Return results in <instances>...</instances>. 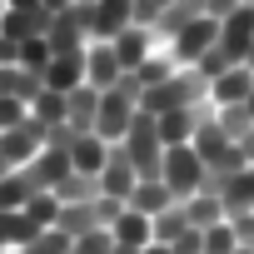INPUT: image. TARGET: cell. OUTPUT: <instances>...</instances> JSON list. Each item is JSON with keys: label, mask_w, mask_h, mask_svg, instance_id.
<instances>
[{"label": "cell", "mask_w": 254, "mask_h": 254, "mask_svg": "<svg viewBox=\"0 0 254 254\" xmlns=\"http://www.w3.org/2000/svg\"><path fill=\"white\" fill-rule=\"evenodd\" d=\"M5 5H10V10H40L45 0H5Z\"/></svg>", "instance_id": "obj_34"}, {"label": "cell", "mask_w": 254, "mask_h": 254, "mask_svg": "<svg viewBox=\"0 0 254 254\" xmlns=\"http://www.w3.org/2000/svg\"><path fill=\"white\" fill-rule=\"evenodd\" d=\"M40 150H45V125H35V120L15 125V130H0V160L10 170H25Z\"/></svg>", "instance_id": "obj_4"}, {"label": "cell", "mask_w": 254, "mask_h": 254, "mask_svg": "<svg viewBox=\"0 0 254 254\" xmlns=\"http://www.w3.org/2000/svg\"><path fill=\"white\" fill-rule=\"evenodd\" d=\"M30 120L45 125V130H55V125H65V95L60 90H40L30 100Z\"/></svg>", "instance_id": "obj_19"}, {"label": "cell", "mask_w": 254, "mask_h": 254, "mask_svg": "<svg viewBox=\"0 0 254 254\" xmlns=\"http://www.w3.org/2000/svg\"><path fill=\"white\" fill-rule=\"evenodd\" d=\"M70 170H75V165H70V155H65V150H55V145H45V150L25 165V175H30V185H35V190H55Z\"/></svg>", "instance_id": "obj_11"}, {"label": "cell", "mask_w": 254, "mask_h": 254, "mask_svg": "<svg viewBox=\"0 0 254 254\" xmlns=\"http://www.w3.org/2000/svg\"><path fill=\"white\" fill-rule=\"evenodd\" d=\"M70 244H75V239H70L65 229H55V224H50V229H40L30 244H20L15 254H70Z\"/></svg>", "instance_id": "obj_24"}, {"label": "cell", "mask_w": 254, "mask_h": 254, "mask_svg": "<svg viewBox=\"0 0 254 254\" xmlns=\"http://www.w3.org/2000/svg\"><path fill=\"white\" fill-rule=\"evenodd\" d=\"M170 254H204V239H199V229H185L175 244H165Z\"/></svg>", "instance_id": "obj_31"}, {"label": "cell", "mask_w": 254, "mask_h": 254, "mask_svg": "<svg viewBox=\"0 0 254 254\" xmlns=\"http://www.w3.org/2000/svg\"><path fill=\"white\" fill-rule=\"evenodd\" d=\"M105 160H110V145H105L95 130H85V135H75V140H70V165H75L80 175H90V180H95V175L105 170Z\"/></svg>", "instance_id": "obj_14"}, {"label": "cell", "mask_w": 254, "mask_h": 254, "mask_svg": "<svg viewBox=\"0 0 254 254\" xmlns=\"http://www.w3.org/2000/svg\"><path fill=\"white\" fill-rule=\"evenodd\" d=\"M110 234H115V244H125V249H150V244H155V219L125 204L120 219L110 224Z\"/></svg>", "instance_id": "obj_10"}, {"label": "cell", "mask_w": 254, "mask_h": 254, "mask_svg": "<svg viewBox=\"0 0 254 254\" xmlns=\"http://www.w3.org/2000/svg\"><path fill=\"white\" fill-rule=\"evenodd\" d=\"M70 254H75V249H70Z\"/></svg>", "instance_id": "obj_43"}, {"label": "cell", "mask_w": 254, "mask_h": 254, "mask_svg": "<svg viewBox=\"0 0 254 254\" xmlns=\"http://www.w3.org/2000/svg\"><path fill=\"white\" fill-rule=\"evenodd\" d=\"M239 5H244V0H204V15H209V20H229Z\"/></svg>", "instance_id": "obj_32"}, {"label": "cell", "mask_w": 254, "mask_h": 254, "mask_svg": "<svg viewBox=\"0 0 254 254\" xmlns=\"http://www.w3.org/2000/svg\"><path fill=\"white\" fill-rule=\"evenodd\" d=\"M120 75H125V65H120L115 45H110V40H90V45H85V85L110 90Z\"/></svg>", "instance_id": "obj_8"}, {"label": "cell", "mask_w": 254, "mask_h": 254, "mask_svg": "<svg viewBox=\"0 0 254 254\" xmlns=\"http://www.w3.org/2000/svg\"><path fill=\"white\" fill-rule=\"evenodd\" d=\"M199 239H204V254H234V249H239V239H234V224H229V219H224V224L199 229Z\"/></svg>", "instance_id": "obj_26"}, {"label": "cell", "mask_w": 254, "mask_h": 254, "mask_svg": "<svg viewBox=\"0 0 254 254\" xmlns=\"http://www.w3.org/2000/svg\"><path fill=\"white\" fill-rule=\"evenodd\" d=\"M135 180H140V175H135L130 155H125L120 145H110V160H105V170L95 175V190H100L105 199H120V204H125V199H130V190H135Z\"/></svg>", "instance_id": "obj_6"}, {"label": "cell", "mask_w": 254, "mask_h": 254, "mask_svg": "<svg viewBox=\"0 0 254 254\" xmlns=\"http://www.w3.org/2000/svg\"><path fill=\"white\" fill-rule=\"evenodd\" d=\"M214 40H219V20L199 15V20H190L185 30H175V35L165 40V50H170V60H175L180 70H194V65L214 50Z\"/></svg>", "instance_id": "obj_1"}, {"label": "cell", "mask_w": 254, "mask_h": 254, "mask_svg": "<svg viewBox=\"0 0 254 254\" xmlns=\"http://www.w3.org/2000/svg\"><path fill=\"white\" fill-rule=\"evenodd\" d=\"M204 160L194 155V145H170L165 150V165H160V180L170 185L175 199H190L194 190H204Z\"/></svg>", "instance_id": "obj_2"}, {"label": "cell", "mask_w": 254, "mask_h": 254, "mask_svg": "<svg viewBox=\"0 0 254 254\" xmlns=\"http://www.w3.org/2000/svg\"><path fill=\"white\" fill-rule=\"evenodd\" d=\"M55 60V50H50V40L45 35H30V40H20V55H15V65H25V70H35V75H45V65Z\"/></svg>", "instance_id": "obj_23"}, {"label": "cell", "mask_w": 254, "mask_h": 254, "mask_svg": "<svg viewBox=\"0 0 254 254\" xmlns=\"http://www.w3.org/2000/svg\"><path fill=\"white\" fill-rule=\"evenodd\" d=\"M140 254H170V249H165V244H150V249H140Z\"/></svg>", "instance_id": "obj_36"}, {"label": "cell", "mask_w": 254, "mask_h": 254, "mask_svg": "<svg viewBox=\"0 0 254 254\" xmlns=\"http://www.w3.org/2000/svg\"><path fill=\"white\" fill-rule=\"evenodd\" d=\"M0 254H10V249H0Z\"/></svg>", "instance_id": "obj_41"}, {"label": "cell", "mask_w": 254, "mask_h": 254, "mask_svg": "<svg viewBox=\"0 0 254 254\" xmlns=\"http://www.w3.org/2000/svg\"><path fill=\"white\" fill-rule=\"evenodd\" d=\"M25 214H30V224H35V229H50V224L60 219V199H55L50 190H35V194H30V204H25Z\"/></svg>", "instance_id": "obj_25"}, {"label": "cell", "mask_w": 254, "mask_h": 254, "mask_svg": "<svg viewBox=\"0 0 254 254\" xmlns=\"http://www.w3.org/2000/svg\"><path fill=\"white\" fill-rule=\"evenodd\" d=\"M165 10H170V0H135V25H145V30H155Z\"/></svg>", "instance_id": "obj_29"}, {"label": "cell", "mask_w": 254, "mask_h": 254, "mask_svg": "<svg viewBox=\"0 0 254 254\" xmlns=\"http://www.w3.org/2000/svg\"><path fill=\"white\" fill-rule=\"evenodd\" d=\"M185 229H194V224L185 219V204H180V199H175L170 209H160V214H155V244H175Z\"/></svg>", "instance_id": "obj_21"}, {"label": "cell", "mask_w": 254, "mask_h": 254, "mask_svg": "<svg viewBox=\"0 0 254 254\" xmlns=\"http://www.w3.org/2000/svg\"><path fill=\"white\" fill-rule=\"evenodd\" d=\"M50 194H55L60 204H80V199H95L100 190H95V180H90V175H80V170H70V175H65V180H60V185H55Z\"/></svg>", "instance_id": "obj_22"}, {"label": "cell", "mask_w": 254, "mask_h": 254, "mask_svg": "<svg viewBox=\"0 0 254 254\" xmlns=\"http://www.w3.org/2000/svg\"><path fill=\"white\" fill-rule=\"evenodd\" d=\"M229 224H234V239H239V244H254V209L229 214Z\"/></svg>", "instance_id": "obj_30"}, {"label": "cell", "mask_w": 254, "mask_h": 254, "mask_svg": "<svg viewBox=\"0 0 254 254\" xmlns=\"http://www.w3.org/2000/svg\"><path fill=\"white\" fill-rule=\"evenodd\" d=\"M95 110H100L95 85H80V90L65 95V125H75V130H95Z\"/></svg>", "instance_id": "obj_17"}, {"label": "cell", "mask_w": 254, "mask_h": 254, "mask_svg": "<svg viewBox=\"0 0 254 254\" xmlns=\"http://www.w3.org/2000/svg\"><path fill=\"white\" fill-rule=\"evenodd\" d=\"M5 175H10V165H5V160H0V180H5Z\"/></svg>", "instance_id": "obj_40"}, {"label": "cell", "mask_w": 254, "mask_h": 254, "mask_svg": "<svg viewBox=\"0 0 254 254\" xmlns=\"http://www.w3.org/2000/svg\"><path fill=\"white\" fill-rule=\"evenodd\" d=\"M110 254H140V249H125V244H115V249H110Z\"/></svg>", "instance_id": "obj_37"}, {"label": "cell", "mask_w": 254, "mask_h": 254, "mask_svg": "<svg viewBox=\"0 0 254 254\" xmlns=\"http://www.w3.org/2000/svg\"><path fill=\"white\" fill-rule=\"evenodd\" d=\"M45 40H50V50H55V55H80V50L90 45V30H85V15H80V5H70V10H55V15H50V30H45Z\"/></svg>", "instance_id": "obj_5"}, {"label": "cell", "mask_w": 254, "mask_h": 254, "mask_svg": "<svg viewBox=\"0 0 254 254\" xmlns=\"http://www.w3.org/2000/svg\"><path fill=\"white\" fill-rule=\"evenodd\" d=\"M110 45H115V55H120V65H125V70H135L140 60H150V55L160 50L155 30H145V25H130V30H120Z\"/></svg>", "instance_id": "obj_12"}, {"label": "cell", "mask_w": 254, "mask_h": 254, "mask_svg": "<svg viewBox=\"0 0 254 254\" xmlns=\"http://www.w3.org/2000/svg\"><path fill=\"white\" fill-rule=\"evenodd\" d=\"M75 0H45V10H70Z\"/></svg>", "instance_id": "obj_35"}, {"label": "cell", "mask_w": 254, "mask_h": 254, "mask_svg": "<svg viewBox=\"0 0 254 254\" xmlns=\"http://www.w3.org/2000/svg\"><path fill=\"white\" fill-rule=\"evenodd\" d=\"M30 194H35V185H30L25 170H10L5 180H0V209H25Z\"/></svg>", "instance_id": "obj_20"}, {"label": "cell", "mask_w": 254, "mask_h": 254, "mask_svg": "<svg viewBox=\"0 0 254 254\" xmlns=\"http://www.w3.org/2000/svg\"><path fill=\"white\" fill-rule=\"evenodd\" d=\"M40 80H45V90H60V95L80 90V85H85V50H80V55H55Z\"/></svg>", "instance_id": "obj_13"}, {"label": "cell", "mask_w": 254, "mask_h": 254, "mask_svg": "<svg viewBox=\"0 0 254 254\" xmlns=\"http://www.w3.org/2000/svg\"><path fill=\"white\" fill-rule=\"evenodd\" d=\"M30 120V105L15 100V95H0V130H15V125Z\"/></svg>", "instance_id": "obj_27"}, {"label": "cell", "mask_w": 254, "mask_h": 254, "mask_svg": "<svg viewBox=\"0 0 254 254\" xmlns=\"http://www.w3.org/2000/svg\"><path fill=\"white\" fill-rule=\"evenodd\" d=\"M219 45H224L234 60L249 55V45H254V5H249V0H244L229 20H219Z\"/></svg>", "instance_id": "obj_9"}, {"label": "cell", "mask_w": 254, "mask_h": 254, "mask_svg": "<svg viewBox=\"0 0 254 254\" xmlns=\"http://www.w3.org/2000/svg\"><path fill=\"white\" fill-rule=\"evenodd\" d=\"M234 254H254V244H239V249H234Z\"/></svg>", "instance_id": "obj_38"}, {"label": "cell", "mask_w": 254, "mask_h": 254, "mask_svg": "<svg viewBox=\"0 0 254 254\" xmlns=\"http://www.w3.org/2000/svg\"><path fill=\"white\" fill-rule=\"evenodd\" d=\"M254 95V70L249 65H229L224 75L209 80V110H229V105H244Z\"/></svg>", "instance_id": "obj_7"}, {"label": "cell", "mask_w": 254, "mask_h": 254, "mask_svg": "<svg viewBox=\"0 0 254 254\" xmlns=\"http://www.w3.org/2000/svg\"><path fill=\"white\" fill-rule=\"evenodd\" d=\"M185 204V219L194 224V229H209V224H224L229 219V204L219 199V194H209V190H194L190 199H180Z\"/></svg>", "instance_id": "obj_15"}, {"label": "cell", "mask_w": 254, "mask_h": 254, "mask_svg": "<svg viewBox=\"0 0 254 254\" xmlns=\"http://www.w3.org/2000/svg\"><path fill=\"white\" fill-rule=\"evenodd\" d=\"M249 5H254V0H249Z\"/></svg>", "instance_id": "obj_42"}, {"label": "cell", "mask_w": 254, "mask_h": 254, "mask_svg": "<svg viewBox=\"0 0 254 254\" xmlns=\"http://www.w3.org/2000/svg\"><path fill=\"white\" fill-rule=\"evenodd\" d=\"M140 115V100H130L125 90H100V110H95V135L105 145H120L130 135V125Z\"/></svg>", "instance_id": "obj_3"}, {"label": "cell", "mask_w": 254, "mask_h": 254, "mask_svg": "<svg viewBox=\"0 0 254 254\" xmlns=\"http://www.w3.org/2000/svg\"><path fill=\"white\" fill-rule=\"evenodd\" d=\"M70 249H75V254H110V249H115V234H110V229H90V234H80Z\"/></svg>", "instance_id": "obj_28"}, {"label": "cell", "mask_w": 254, "mask_h": 254, "mask_svg": "<svg viewBox=\"0 0 254 254\" xmlns=\"http://www.w3.org/2000/svg\"><path fill=\"white\" fill-rule=\"evenodd\" d=\"M244 65H249V70H254V45H249V55H244Z\"/></svg>", "instance_id": "obj_39"}, {"label": "cell", "mask_w": 254, "mask_h": 254, "mask_svg": "<svg viewBox=\"0 0 254 254\" xmlns=\"http://www.w3.org/2000/svg\"><path fill=\"white\" fill-rule=\"evenodd\" d=\"M239 150H244V160H249V165H254V125H249V135H244V140H239Z\"/></svg>", "instance_id": "obj_33"}, {"label": "cell", "mask_w": 254, "mask_h": 254, "mask_svg": "<svg viewBox=\"0 0 254 254\" xmlns=\"http://www.w3.org/2000/svg\"><path fill=\"white\" fill-rule=\"evenodd\" d=\"M224 204H229V214L254 209V165H239V170L229 175V185H224Z\"/></svg>", "instance_id": "obj_18"}, {"label": "cell", "mask_w": 254, "mask_h": 254, "mask_svg": "<svg viewBox=\"0 0 254 254\" xmlns=\"http://www.w3.org/2000/svg\"><path fill=\"white\" fill-rule=\"evenodd\" d=\"M125 204L155 219L160 209H170V204H175V194H170V185H165V180H135V190H130V199H125Z\"/></svg>", "instance_id": "obj_16"}]
</instances>
